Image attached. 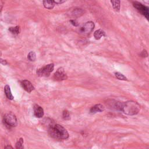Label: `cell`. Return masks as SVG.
Masks as SVG:
<instances>
[{
	"instance_id": "6da1fadb",
	"label": "cell",
	"mask_w": 149,
	"mask_h": 149,
	"mask_svg": "<svg viewBox=\"0 0 149 149\" xmlns=\"http://www.w3.org/2000/svg\"><path fill=\"white\" fill-rule=\"evenodd\" d=\"M48 133L51 137L58 140H65L69 137L66 129L59 124H50L48 127Z\"/></svg>"
},
{
	"instance_id": "7a4b0ae2",
	"label": "cell",
	"mask_w": 149,
	"mask_h": 149,
	"mask_svg": "<svg viewBox=\"0 0 149 149\" xmlns=\"http://www.w3.org/2000/svg\"><path fill=\"white\" fill-rule=\"evenodd\" d=\"M139 104L133 101H128L125 102H123L121 111L125 114L129 115H134L139 113L140 111Z\"/></svg>"
},
{
	"instance_id": "3957f363",
	"label": "cell",
	"mask_w": 149,
	"mask_h": 149,
	"mask_svg": "<svg viewBox=\"0 0 149 149\" xmlns=\"http://www.w3.org/2000/svg\"><path fill=\"white\" fill-rule=\"evenodd\" d=\"M3 121L6 126L8 127L9 128L15 127L17 124L16 116L12 113H6L3 116Z\"/></svg>"
},
{
	"instance_id": "277c9868",
	"label": "cell",
	"mask_w": 149,
	"mask_h": 149,
	"mask_svg": "<svg viewBox=\"0 0 149 149\" xmlns=\"http://www.w3.org/2000/svg\"><path fill=\"white\" fill-rule=\"evenodd\" d=\"M54 68V65L53 63L47 65L38 69L37 70V74L38 76H40V77L49 76L51 73L53 71Z\"/></svg>"
},
{
	"instance_id": "5b68a950",
	"label": "cell",
	"mask_w": 149,
	"mask_h": 149,
	"mask_svg": "<svg viewBox=\"0 0 149 149\" xmlns=\"http://www.w3.org/2000/svg\"><path fill=\"white\" fill-rule=\"evenodd\" d=\"M133 6L137 9V10L140 13L141 15H143L144 16L146 17L147 19H148V8L146 6L143 5L142 3L138 2H133Z\"/></svg>"
},
{
	"instance_id": "8992f818",
	"label": "cell",
	"mask_w": 149,
	"mask_h": 149,
	"mask_svg": "<svg viewBox=\"0 0 149 149\" xmlns=\"http://www.w3.org/2000/svg\"><path fill=\"white\" fill-rule=\"evenodd\" d=\"M94 28V23L93 22H87L85 23L79 29V33L83 34H90Z\"/></svg>"
},
{
	"instance_id": "52a82bcc",
	"label": "cell",
	"mask_w": 149,
	"mask_h": 149,
	"mask_svg": "<svg viewBox=\"0 0 149 149\" xmlns=\"http://www.w3.org/2000/svg\"><path fill=\"white\" fill-rule=\"evenodd\" d=\"M67 77V75L65 73V70L63 68H58L56 72L54 74V79L58 81L66 80Z\"/></svg>"
},
{
	"instance_id": "ba28073f",
	"label": "cell",
	"mask_w": 149,
	"mask_h": 149,
	"mask_svg": "<svg viewBox=\"0 0 149 149\" xmlns=\"http://www.w3.org/2000/svg\"><path fill=\"white\" fill-rule=\"evenodd\" d=\"M21 84L23 88L28 93H31L33 90H34V87L31 83L27 80H24L22 81Z\"/></svg>"
},
{
	"instance_id": "9c48e42d",
	"label": "cell",
	"mask_w": 149,
	"mask_h": 149,
	"mask_svg": "<svg viewBox=\"0 0 149 149\" xmlns=\"http://www.w3.org/2000/svg\"><path fill=\"white\" fill-rule=\"evenodd\" d=\"M34 109V115L36 117L40 118L44 116V109L41 107L37 104H35L33 107Z\"/></svg>"
},
{
	"instance_id": "30bf717a",
	"label": "cell",
	"mask_w": 149,
	"mask_h": 149,
	"mask_svg": "<svg viewBox=\"0 0 149 149\" xmlns=\"http://www.w3.org/2000/svg\"><path fill=\"white\" fill-rule=\"evenodd\" d=\"M104 109L105 107H104V105H102L101 104H98L92 107L90 110V112L91 113H95L97 112H102L104 110Z\"/></svg>"
},
{
	"instance_id": "8fae6325",
	"label": "cell",
	"mask_w": 149,
	"mask_h": 149,
	"mask_svg": "<svg viewBox=\"0 0 149 149\" xmlns=\"http://www.w3.org/2000/svg\"><path fill=\"white\" fill-rule=\"evenodd\" d=\"M83 13V10L80 8H74L70 12V14L72 16L79 17Z\"/></svg>"
},
{
	"instance_id": "7c38bea8",
	"label": "cell",
	"mask_w": 149,
	"mask_h": 149,
	"mask_svg": "<svg viewBox=\"0 0 149 149\" xmlns=\"http://www.w3.org/2000/svg\"><path fill=\"white\" fill-rule=\"evenodd\" d=\"M4 91L5 93V95L6 96V97L9 99V100H13V96L12 94L11 90H10V88L9 87V85L6 84L5 86L4 87Z\"/></svg>"
},
{
	"instance_id": "4fadbf2b",
	"label": "cell",
	"mask_w": 149,
	"mask_h": 149,
	"mask_svg": "<svg viewBox=\"0 0 149 149\" xmlns=\"http://www.w3.org/2000/svg\"><path fill=\"white\" fill-rule=\"evenodd\" d=\"M105 36V33L102 29L97 30L94 33V37L96 40H100L102 37Z\"/></svg>"
},
{
	"instance_id": "5bb4252c",
	"label": "cell",
	"mask_w": 149,
	"mask_h": 149,
	"mask_svg": "<svg viewBox=\"0 0 149 149\" xmlns=\"http://www.w3.org/2000/svg\"><path fill=\"white\" fill-rule=\"evenodd\" d=\"M43 5L44 6L48 9H52L54 6H55V3L54 2V1L51 0H48V1H44L43 2Z\"/></svg>"
},
{
	"instance_id": "9a60e30c",
	"label": "cell",
	"mask_w": 149,
	"mask_h": 149,
	"mask_svg": "<svg viewBox=\"0 0 149 149\" xmlns=\"http://www.w3.org/2000/svg\"><path fill=\"white\" fill-rule=\"evenodd\" d=\"M9 31L13 34L17 35L20 32V28L19 26H16L15 27H10L9 28Z\"/></svg>"
},
{
	"instance_id": "2e32d148",
	"label": "cell",
	"mask_w": 149,
	"mask_h": 149,
	"mask_svg": "<svg viewBox=\"0 0 149 149\" xmlns=\"http://www.w3.org/2000/svg\"><path fill=\"white\" fill-rule=\"evenodd\" d=\"M111 3L112 4V6L116 11H119L120 6V1H111Z\"/></svg>"
},
{
	"instance_id": "e0dca14e",
	"label": "cell",
	"mask_w": 149,
	"mask_h": 149,
	"mask_svg": "<svg viewBox=\"0 0 149 149\" xmlns=\"http://www.w3.org/2000/svg\"><path fill=\"white\" fill-rule=\"evenodd\" d=\"M16 149H24L23 139L22 138H20L16 143Z\"/></svg>"
},
{
	"instance_id": "ac0fdd59",
	"label": "cell",
	"mask_w": 149,
	"mask_h": 149,
	"mask_svg": "<svg viewBox=\"0 0 149 149\" xmlns=\"http://www.w3.org/2000/svg\"><path fill=\"white\" fill-rule=\"evenodd\" d=\"M27 58L30 61H34L36 59V54L34 51H30L28 55H27Z\"/></svg>"
},
{
	"instance_id": "d6986e66",
	"label": "cell",
	"mask_w": 149,
	"mask_h": 149,
	"mask_svg": "<svg viewBox=\"0 0 149 149\" xmlns=\"http://www.w3.org/2000/svg\"><path fill=\"white\" fill-rule=\"evenodd\" d=\"M115 75L117 79L121 80H127V78L126 76H125L123 74L119 73V72H115Z\"/></svg>"
},
{
	"instance_id": "ffe728a7",
	"label": "cell",
	"mask_w": 149,
	"mask_h": 149,
	"mask_svg": "<svg viewBox=\"0 0 149 149\" xmlns=\"http://www.w3.org/2000/svg\"><path fill=\"white\" fill-rule=\"evenodd\" d=\"M62 116L63 118L65 120H68L69 119L70 115H69V113L67 110H64L63 111V113H62Z\"/></svg>"
},
{
	"instance_id": "44dd1931",
	"label": "cell",
	"mask_w": 149,
	"mask_h": 149,
	"mask_svg": "<svg viewBox=\"0 0 149 149\" xmlns=\"http://www.w3.org/2000/svg\"><path fill=\"white\" fill-rule=\"evenodd\" d=\"M70 22L72 23V25H73V26H77L79 25V23H78V22H77L76 20H74V19H73V20H70Z\"/></svg>"
},
{
	"instance_id": "7402d4cb",
	"label": "cell",
	"mask_w": 149,
	"mask_h": 149,
	"mask_svg": "<svg viewBox=\"0 0 149 149\" xmlns=\"http://www.w3.org/2000/svg\"><path fill=\"white\" fill-rule=\"evenodd\" d=\"M140 55H141V56H142V57H147V56H148V54H147L146 50H143V51L141 52V53L140 54Z\"/></svg>"
},
{
	"instance_id": "603a6c76",
	"label": "cell",
	"mask_w": 149,
	"mask_h": 149,
	"mask_svg": "<svg viewBox=\"0 0 149 149\" xmlns=\"http://www.w3.org/2000/svg\"><path fill=\"white\" fill-rule=\"evenodd\" d=\"M65 2H66V1H65V0H54V2L55 3H55L56 4H61Z\"/></svg>"
},
{
	"instance_id": "cb8c5ba5",
	"label": "cell",
	"mask_w": 149,
	"mask_h": 149,
	"mask_svg": "<svg viewBox=\"0 0 149 149\" xmlns=\"http://www.w3.org/2000/svg\"><path fill=\"white\" fill-rule=\"evenodd\" d=\"M0 63L2 64V65H6L8 63H7V62H6V60H4V59H2L0 58Z\"/></svg>"
},
{
	"instance_id": "d4e9b609",
	"label": "cell",
	"mask_w": 149,
	"mask_h": 149,
	"mask_svg": "<svg viewBox=\"0 0 149 149\" xmlns=\"http://www.w3.org/2000/svg\"><path fill=\"white\" fill-rule=\"evenodd\" d=\"M3 2L2 1H0V12L2 10V7H3Z\"/></svg>"
},
{
	"instance_id": "484cf974",
	"label": "cell",
	"mask_w": 149,
	"mask_h": 149,
	"mask_svg": "<svg viewBox=\"0 0 149 149\" xmlns=\"http://www.w3.org/2000/svg\"><path fill=\"white\" fill-rule=\"evenodd\" d=\"M4 149H13V148L11 146L8 145V146H5V148H4Z\"/></svg>"
}]
</instances>
